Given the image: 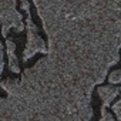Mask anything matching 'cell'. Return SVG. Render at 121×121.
Instances as JSON below:
<instances>
[{"label": "cell", "mask_w": 121, "mask_h": 121, "mask_svg": "<svg viewBox=\"0 0 121 121\" xmlns=\"http://www.w3.org/2000/svg\"><path fill=\"white\" fill-rule=\"evenodd\" d=\"M100 121H114V117L108 112V110L105 107H101V118Z\"/></svg>", "instance_id": "52a82bcc"}, {"label": "cell", "mask_w": 121, "mask_h": 121, "mask_svg": "<svg viewBox=\"0 0 121 121\" xmlns=\"http://www.w3.org/2000/svg\"><path fill=\"white\" fill-rule=\"evenodd\" d=\"M48 53L6 78L0 121H91L93 88L121 48V2H34Z\"/></svg>", "instance_id": "6da1fadb"}, {"label": "cell", "mask_w": 121, "mask_h": 121, "mask_svg": "<svg viewBox=\"0 0 121 121\" xmlns=\"http://www.w3.org/2000/svg\"><path fill=\"white\" fill-rule=\"evenodd\" d=\"M20 7H22V10H24L26 13H27V12H30V3L27 2V0H23L22 4H20Z\"/></svg>", "instance_id": "9c48e42d"}, {"label": "cell", "mask_w": 121, "mask_h": 121, "mask_svg": "<svg viewBox=\"0 0 121 121\" xmlns=\"http://www.w3.org/2000/svg\"><path fill=\"white\" fill-rule=\"evenodd\" d=\"M26 29H27V46L23 51V61H29L37 53H43L46 56L48 53V47L46 41L40 37L37 26L31 20L30 12H27V17H26Z\"/></svg>", "instance_id": "3957f363"}, {"label": "cell", "mask_w": 121, "mask_h": 121, "mask_svg": "<svg viewBox=\"0 0 121 121\" xmlns=\"http://www.w3.org/2000/svg\"><path fill=\"white\" fill-rule=\"evenodd\" d=\"M97 93H98V97L103 100V107H110L111 101L118 95L121 94V88L120 87H112V86H101L97 88Z\"/></svg>", "instance_id": "277c9868"}, {"label": "cell", "mask_w": 121, "mask_h": 121, "mask_svg": "<svg viewBox=\"0 0 121 121\" xmlns=\"http://www.w3.org/2000/svg\"><path fill=\"white\" fill-rule=\"evenodd\" d=\"M112 111L117 114L118 121H121V97H120V100H118L117 103H114V105H112Z\"/></svg>", "instance_id": "ba28073f"}, {"label": "cell", "mask_w": 121, "mask_h": 121, "mask_svg": "<svg viewBox=\"0 0 121 121\" xmlns=\"http://www.w3.org/2000/svg\"><path fill=\"white\" fill-rule=\"evenodd\" d=\"M6 51H7V57H9V69H10V71L19 74L20 73V66H19V60L16 57V44L10 39H6Z\"/></svg>", "instance_id": "5b68a950"}, {"label": "cell", "mask_w": 121, "mask_h": 121, "mask_svg": "<svg viewBox=\"0 0 121 121\" xmlns=\"http://www.w3.org/2000/svg\"><path fill=\"white\" fill-rule=\"evenodd\" d=\"M16 0H2L0 2V23H2V36L7 37L9 30L14 27L17 31L24 30L23 16L16 9Z\"/></svg>", "instance_id": "7a4b0ae2"}, {"label": "cell", "mask_w": 121, "mask_h": 121, "mask_svg": "<svg viewBox=\"0 0 121 121\" xmlns=\"http://www.w3.org/2000/svg\"><path fill=\"white\" fill-rule=\"evenodd\" d=\"M108 81L112 83V84H118V83H121V69L114 70V71L108 76Z\"/></svg>", "instance_id": "8992f818"}]
</instances>
